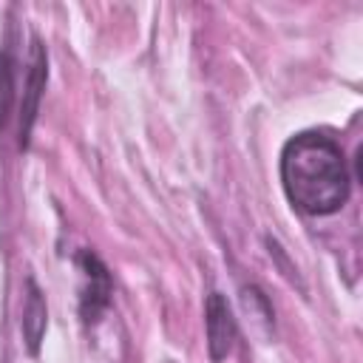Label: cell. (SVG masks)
<instances>
[{"label": "cell", "mask_w": 363, "mask_h": 363, "mask_svg": "<svg viewBox=\"0 0 363 363\" xmlns=\"http://www.w3.org/2000/svg\"><path fill=\"white\" fill-rule=\"evenodd\" d=\"M14 74H17V60H14L11 45L6 43V45H0V130L9 125L11 105H14V96H17Z\"/></svg>", "instance_id": "8992f818"}, {"label": "cell", "mask_w": 363, "mask_h": 363, "mask_svg": "<svg viewBox=\"0 0 363 363\" xmlns=\"http://www.w3.org/2000/svg\"><path fill=\"white\" fill-rule=\"evenodd\" d=\"M204 332H207V354L213 363H221L238 337V323L233 315V306L227 301V295H221L218 289H213L204 298Z\"/></svg>", "instance_id": "277c9868"}, {"label": "cell", "mask_w": 363, "mask_h": 363, "mask_svg": "<svg viewBox=\"0 0 363 363\" xmlns=\"http://www.w3.org/2000/svg\"><path fill=\"white\" fill-rule=\"evenodd\" d=\"M45 82H48V51L43 45V40L34 34L31 45H28V57H26L23 94H20V150H26L31 142V128L40 113Z\"/></svg>", "instance_id": "7a4b0ae2"}, {"label": "cell", "mask_w": 363, "mask_h": 363, "mask_svg": "<svg viewBox=\"0 0 363 363\" xmlns=\"http://www.w3.org/2000/svg\"><path fill=\"white\" fill-rule=\"evenodd\" d=\"M20 329H23L26 349L31 354H37L40 352V343L45 337V329H48V306H45V295L37 286L34 278H26V303H23Z\"/></svg>", "instance_id": "5b68a950"}, {"label": "cell", "mask_w": 363, "mask_h": 363, "mask_svg": "<svg viewBox=\"0 0 363 363\" xmlns=\"http://www.w3.org/2000/svg\"><path fill=\"white\" fill-rule=\"evenodd\" d=\"M241 301H244L247 312L258 315L261 323L272 326V309H269V301H267V295H264L258 286H244V289H241Z\"/></svg>", "instance_id": "52a82bcc"}, {"label": "cell", "mask_w": 363, "mask_h": 363, "mask_svg": "<svg viewBox=\"0 0 363 363\" xmlns=\"http://www.w3.org/2000/svg\"><path fill=\"white\" fill-rule=\"evenodd\" d=\"M281 187L289 204L303 216H332L352 193V176L340 145L318 130L286 139L278 159Z\"/></svg>", "instance_id": "6da1fadb"}, {"label": "cell", "mask_w": 363, "mask_h": 363, "mask_svg": "<svg viewBox=\"0 0 363 363\" xmlns=\"http://www.w3.org/2000/svg\"><path fill=\"white\" fill-rule=\"evenodd\" d=\"M77 264L82 269V292H79V315L88 326H94L102 312L111 306V295H113V278L108 272V267L91 252V250H79L77 252Z\"/></svg>", "instance_id": "3957f363"}]
</instances>
